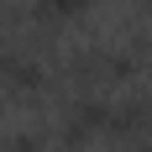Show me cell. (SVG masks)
<instances>
[{
  "label": "cell",
  "mask_w": 152,
  "mask_h": 152,
  "mask_svg": "<svg viewBox=\"0 0 152 152\" xmlns=\"http://www.w3.org/2000/svg\"><path fill=\"white\" fill-rule=\"evenodd\" d=\"M110 94H68L58 110V126H53V147L63 152H84L89 142L110 137Z\"/></svg>",
  "instance_id": "6da1fadb"
},
{
  "label": "cell",
  "mask_w": 152,
  "mask_h": 152,
  "mask_svg": "<svg viewBox=\"0 0 152 152\" xmlns=\"http://www.w3.org/2000/svg\"><path fill=\"white\" fill-rule=\"evenodd\" d=\"M53 142H47L42 126H21V131H11V137L0 142V152H47Z\"/></svg>",
  "instance_id": "7a4b0ae2"
},
{
  "label": "cell",
  "mask_w": 152,
  "mask_h": 152,
  "mask_svg": "<svg viewBox=\"0 0 152 152\" xmlns=\"http://www.w3.org/2000/svg\"><path fill=\"white\" fill-rule=\"evenodd\" d=\"M0 115H5V94H0Z\"/></svg>",
  "instance_id": "3957f363"
},
{
  "label": "cell",
  "mask_w": 152,
  "mask_h": 152,
  "mask_svg": "<svg viewBox=\"0 0 152 152\" xmlns=\"http://www.w3.org/2000/svg\"><path fill=\"white\" fill-rule=\"evenodd\" d=\"M147 105H152V94H147Z\"/></svg>",
  "instance_id": "277c9868"
}]
</instances>
